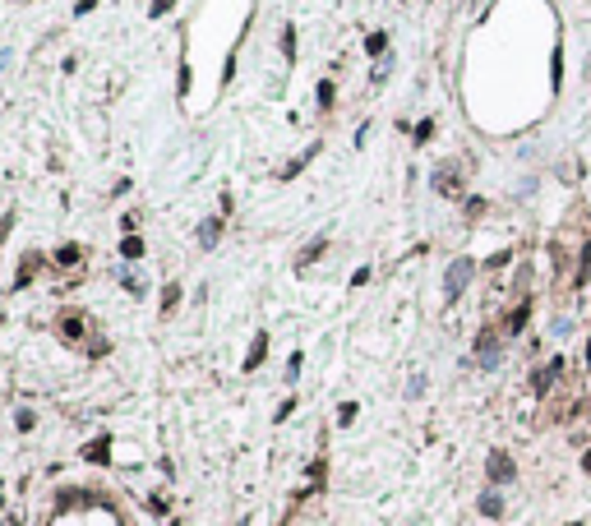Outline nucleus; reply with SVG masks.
<instances>
[{"label":"nucleus","mask_w":591,"mask_h":526,"mask_svg":"<svg viewBox=\"0 0 591 526\" xmlns=\"http://www.w3.org/2000/svg\"><path fill=\"white\" fill-rule=\"evenodd\" d=\"M259 360H263V337H259V342L250 346V360H245V369H254V365H259Z\"/></svg>","instance_id":"nucleus-1"},{"label":"nucleus","mask_w":591,"mask_h":526,"mask_svg":"<svg viewBox=\"0 0 591 526\" xmlns=\"http://www.w3.org/2000/svg\"><path fill=\"white\" fill-rule=\"evenodd\" d=\"M490 471H495V480H508V457H495V466H490Z\"/></svg>","instance_id":"nucleus-2"},{"label":"nucleus","mask_w":591,"mask_h":526,"mask_svg":"<svg viewBox=\"0 0 591 526\" xmlns=\"http://www.w3.org/2000/svg\"><path fill=\"white\" fill-rule=\"evenodd\" d=\"M587 471H591V453H587Z\"/></svg>","instance_id":"nucleus-3"}]
</instances>
